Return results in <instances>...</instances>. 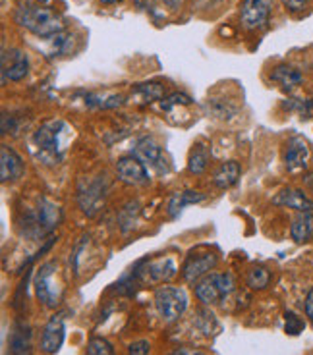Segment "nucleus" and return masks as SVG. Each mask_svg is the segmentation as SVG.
I'll list each match as a JSON object with an SVG mask.
<instances>
[{"label": "nucleus", "instance_id": "obj_28", "mask_svg": "<svg viewBox=\"0 0 313 355\" xmlns=\"http://www.w3.org/2000/svg\"><path fill=\"white\" fill-rule=\"evenodd\" d=\"M137 209L139 205L137 201H130L122 207V211L118 214V224H120V230L128 234L135 226V220H137Z\"/></svg>", "mask_w": 313, "mask_h": 355}, {"label": "nucleus", "instance_id": "obj_30", "mask_svg": "<svg viewBox=\"0 0 313 355\" xmlns=\"http://www.w3.org/2000/svg\"><path fill=\"white\" fill-rule=\"evenodd\" d=\"M85 355H115V347L107 338L93 336L87 342V354Z\"/></svg>", "mask_w": 313, "mask_h": 355}, {"label": "nucleus", "instance_id": "obj_36", "mask_svg": "<svg viewBox=\"0 0 313 355\" xmlns=\"http://www.w3.org/2000/svg\"><path fill=\"white\" fill-rule=\"evenodd\" d=\"M170 355H205L203 352H199V349H188V347H178V349H174Z\"/></svg>", "mask_w": 313, "mask_h": 355}, {"label": "nucleus", "instance_id": "obj_14", "mask_svg": "<svg viewBox=\"0 0 313 355\" xmlns=\"http://www.w3.org/2000/svg\"><path fill=\"white\" fill-rule=\"evenodd\" d=\"M64 338H66L64 313H56V315H53L49 319L45 329H43V334H41V349L49 355L56 354L62 347Z\"/></svg>", "mask_w": 313, "mask_h": 355}, {"label": "nucleus", "instance_id": "obj_13", "mask_svg": "<svg viewBox=\"0 0 313 355\" xmlns=\"http://www.w3.org/2000/svg\"><path fill=\"white\" fill-rule=\"evenodd\" d=\"M117 174L120 178V182H124L128 186H145V184H149V172L145 168L144 162L137 159L135 155L118 159Z\"/></svg>", "mask_w": 313, "mask_h": 355}, {"label": "nucleus", "instance_id": "obj_18", "mask_svg": "<svg viewBox=\"0 0 313 355\" xmlns=\"http://www.w3.org/2000/svg\"><path fill=\"white\" fill-rule=\"evenodd\" d=\"M10 355H31V330L22 322L12 327L8 336Z\"/></svg>", "mask_w": 313, "mask_h": 355}, {"label": "nucleus", "instance_id": "obj_32", "mask_svg": "<svg viewBox=\"0 0 313 355\" xmlns=\"http://www.w3.org/2000/svg\"><path fill=\"white\" fill-rule=\"evenodd\" d=\"M197 322H199V329L203 330L205 334H213V329H217V319L211 311H199L197 313Z\"/></svg>", "mask_w": 313, "mask_h": 355}, {"label": "nucleus", "instance_id": "obj_20", "mask_svg": "<svg viewBox=\"0 0 313 355\" xmlns=\"http://www.w3.org/2000/svg\"><path fill=\"white\" fill-rule=\"evenodd\" d=\"M271 80L278 83L282 89H287V91H292L296 89L302 81H304V76H302V71L294 68V66H288V64H280L277 66L275 70L271 71Z\"/></svg>", "mask_w": 313, "mask_h": 355}, {"label": "nucleus", "instance_id": "obj_6", "mask_svg": "<svg viewBox=\"0 0 313 355\" xmlns=\"http://www.w3.org/2000/svg\"><path fill=\"white\" fill-rule=\"evenodd\" d=\"M132 275L142 284H164L178 275V266L172 257L145 259V261L135 265Z\"/></svg>", "mask_w": 313, "mask_h": 355}, {"label": "nucleus", "instance_id": "obj_8", "mask_svg": "<svg viewBox=\"0 0 313 355\" xmlns=\"http://www.w3.org/2000/svg\"><path fill=\"white\" fill-rule=\"evenodd\" d=\"M56 270H58V263L56 261H46L45 265H41V268L37 270L35 282H33L37 300L43 303L45 307H49V309L58 307L60 293H62L60 286L56 284V280H54Z\"/></svg>", "mask_w": 313, "mask_h": 355}, {"label": "nucleus", "instance_id": "obj_15", "mask_svg": "<svg viewBox=\"0 0 313 355\" xmlns=\"http://www.w3.org/2000/svg\"><path fill=\"white\" fill-rule=\"evenodd\" d=\"M134 155L142 160L144 164H151L155 170L167 172V159H164V155H162L161 145L155 141L153 137H149V135L137 139V143H135L134 147Z\"/></svg>", "mask_w": 313, "mask_h": 355}, {"label": "nucleus", "instance_id": "obj_37", "mask_svg": "<svg viewBox=\"0 0 313 355\" xmlns=\"http://www.w3.org/2000/svg\"><path fill=\"white\" fill-rule=\"evenodd\" d=\"M304 184L307 187H310V189H312L313 191V170L312 172H307V174H305V178H304Z\"/></svg>", "mask_w": 313, "mask_h": 355}, {"label": "nucleus", "instance_id": "obj_21", "mask_svg": "<svg viewBox=\"0 0 313 355\" xmlns=\"http://www.w3.org/2000/svg\"><path fill=\"white\" fill-rule=\"evenodd\" d=\"M240 174V164H238L236 160H228V162H223V164L217 168L215 176H213V184H215L219 189H228V187H232L238 184Z\"/></svg>", "mask_w": 313, "mask_h": 355}, {"label": "nucleus", "instance_id": "obj_27", "mask_svg": "<svg viewBox=\"0 0 313 355\" xmlns=\"http://www.w3.org/2000/svg\"><path fill=\"white\" fill-rule=\"evenodd\" d=\"M124 103L122 95H95V93H87L85 95V105L90 108H118Z\"/></svg>", "mask_w": 313, "mask_h": 355}, {"label": "nucleus", "instance_id": "obj_39", "mask_svg": "<svg viewBox=\"0 0 313 355\" xmlns=\"http://www.w3.org/2000/svg\"><path fill=\"white\" fill-rule=\"evenodd\" d=\"M103 4H117V2H120V0H101Z\"/></svg>", "mask_w": 313, "mask_h": 355}, {"label": "nucleus", "instance_id": "obj_29", "mask_svg": "<svg viewBox=\"0 0 313 355\" xmlns=\"http://www.w3.org/2000/svg\"><path fill=\"white\" fill-rule=\"evenodd\" d=\"M271 282V272L265 266H253L248 272V286L251 290H265Z\"/></svg>", "mask_w": 313, "mask_h": 355}, {"label": "nucleus", "instance_id": "obj_23", "mask_svg": "<svg viewBox=\"0 0 313 355\" xmlns=\"http://www.w3.org/2000/svg\"><path fill=\"white\" fill-rule=\"evenodd\" d=\"M290 236L296 243H304L313 238V213H298L290 224Z\"/></svg>", "mask_w": 313, "mask_h": 355}, {"label": "nucleus", "instance_id": "obj_24", "mask_svg": "<svg viewBox=\"0 0 313 355\" xmlns=\"http://www.w3.org/2000/svg\"><path fill=\"white\" fill-rule=\"evenodd\" d=\"M209 160H211V147L205 143H197L194 145V149L189 153L188 159V170L189 174L194 176H201L209 166Z\"/></svg>", "mask_w": 313, "mask_h": 355}, {"label": "nucleus", "instance_id": "obj_1", "mask_svg": "<svg viewBox=\"0 0 313 355\" xmlns=\"http://www.w3.org/2000/svg\"><path fill=\"white\" fill-rule=\"evenodd\" d=\"M14 19L18 26L26 27L27 31H31L39 39H46L64 31V19L54 10L45 8L41 4L35 6L29 2H22L14 12Z\"/></svg>", "mask_w": 313, "mask_h": 355}, {"label": "nucleus", "instance_id": "obj_34", "mask_svg": "<svg viewBox=\"0 0 313 355\" xmlns=\"http://www.w3.org/2000/svg\"><path fill=\"white\" fill-rule=\"evenodd\" d=\"M282 4H285V8H287L288 12L296 14V12H302V10L310 4V0H282Z\"/></svg>", "mask_w": 313, "mask_h": 355}, {"label": "nucleus", "instance_id": "obj_38", "mask_svg": "<svg viewBox=\"0 0 313 355\" xmlns=\"http://www.w3.org/2000/svg\"><path fill=\"white\" fill-rule=\"evenodd\" d=\"M182 2H184V0H164V4H167V6H169V8H172V10L178 8Z\"/></svg>", "mask_w": 313, "mask_h": 355}, {"label": "nucleus", "instance_id": "obj_35", "mask_svg": "<svg viewBox=\"0 0 313 355\" xmlns=\"http://www.w3.org/2000/svg\"><path fill=\"white\" fill-rule=\"evenodd\" d=\"M305 315L310 317V320H313V288L305 297Z\"/></svg>", "mask_w": 313, "mask_h": 355}, {"label": "nucleus", "instance_id": "obj_17", "mask_svg": "<svg viewBox=\"0 0 313 355\" xmlns=\"http://www.w3.org/2000/svg\"><path fill=\"white\" fill-rule=\"evenodd\" d=\"M273 205L294 209L298 213H313V199L305 196L304 191L292 189V187H287V189L278 191L277 196L273 197Z\"/></svg>", "mask_w": 313, "mask_h": 355}, {"label": "nucleus", "instance_id": "obj_16", "mask_svg": "<svg viewBox=\"0 0 313 355\" xmlns=\"http://www.w3.org/2000/svg\"><path fill=\"white\" fill-rule=\"evenodd\" d=\"M26 164L14 149H10L8 145L0 147V182L8 184V182H16L24 176Z\"/></svg>", "mask_w": 313, "mask_h": 355}, {"label": "nucleus", "instance_id": "obj_4", "mask_svg": "<svg viewBox=\"0 0 313 355\" xmlns=\"http://www.w3.org/2000/svg\"><path fill=\"white\" fill-rule=\"evenodd\" d=\"M107 191L108 182L105 174L81 178L76 189V201L80 205L81 213L90 218H95L107 203Z\"/></svg>", "mask_w": 313, "mask_h": 355}, {"label": "nucleus", "instance_id": "obj_11", "mask_svg": "<svg viewBox=\"0 0 313 355\" xmlns=\"http://www.w3.org/2000/svg\"><path fill=\"white\" fill-rule=\"evenodd\" d=\"M29 73V58L19 49L2 51V83L26 80Z\"/></svg>", "mask_w": 313, "mask_h": 355}, {"label": "nucleus", "instance_id": "obj_25", "mask_svg": "<svg viewBox=\"0 0 313 355\" xmlns=\"http://www.w3.org/2000/svg\"><path fill=\"white\" fill-rule=\"evenodd\" d=\"M203 108H205L207 114L213 116V118H221V120H230V118L238 112V107L234 105L230 98H207V103L203 105Z\"/></svg>", "mask_w": 313, "mask_h": 355}, {"label": "nucleus", "instance_id": "obj_31", "mask_svg": "<svg viewBox=\"0 0 313 355\" xmlns=\"http://www.w3.org/2000/svg\"><path fill=\"white\" fill-rule=\"evenodd\" d=\"M305 329V322L296 313H292V311H287L285 313V330H287V334H290V336H298L302 330Z\"/></svg>", "mask_w": 313, "mask_h": 355}, {"label": "nucleus", "instance_id": "obj_9", "mask_svg": "<svg viewBox=\"0 0 313 355\" xmlns=\"http://www.w3.org/2000/svg\"><path fill=\"white\" fill-rule=\"evenodd\" d=\"M273 12V0H244L240 10V24L248 31H257L267 26Z\"/></svg>", "mask_w": 313, "mask_h": 355}, {"label": "nucleus", "instance_id": "obj_10", "mask_svg": "<svg viewBox=\"0 0 313 355\" xmlns=\"http://www.w3.org/2000/svg\"><path fill=\"white\" fill-rule=\"evenodd\" d=\"M219 263V255L215 251H201V253H192L186 263L182 266V278L188 284H197L203 280Z\"/></svg>", "mask_w": 313, "mask_h": 355}, {"label": "nucleus", "instance_id": "obj_19", "mask_svg": "<svg viewBox=\"0 0 313 355\" xmlns=\"http://www.w3.org/2000/svg\"><path fill=\"white\" fill-rule=\"evenodd\" d=\"M201 201H205V193H201V191H194V189L176 191V193L169 199L167 211H169L170 218H176L188 205H197L201 203Z\"/></svg>", "mask_w": 313, "mask_h": 355}, {"label": "nucleus", "instance_id": "obj_33", "mask_svg": "<svg viewBox=\"0 0 313 355\" xmlns=\"http://www.w3.org/2000/svg\"><path fill=\"white\" fill-rule=\"evenodd\" d=\"M151 352V344L147 340H137L128 346V355H149Z\"/></svg>", "mask_w": 313, "mask_h": 355}, {"label": "nucleus", "instance_id": "obj_12", "mask_svg": "<svg viewBox=\"0 0 313 355\" xmlns=\"http://www.w3.org/2000/svg\"><path fill=\"white\" fill-rule=\"evenodd\" d=\"M312 159V147L305 141L302 135L290 137L287 143V153H285V164L288 172H300L307 168Z\"/></svg>", "mask_w": 313, "mask_h": 355}, {"label": "nucleus", "instance_id": "obj_26", "mask_svg": "<svg viewBox=\"0 0 313 355\" xmlns=\"http://www.w3.org/2000/svg\"><path fill=\"white\" fill-rule=\"evenodd\" d=\"M132 95L139 98L137 103H155V101H162L164 98V85L157 83V81H149V83H139L132 89Z\"/></svg>", "mask_w": 313, "mask_h": 355}, {"label": "nucleus", "instance_id": "obj_40", "mask_svg": "<svg viewBox=\"0 0 313 355\" xmlns=\"http://www.w3.org/2000/svg\"><path fill=\"white\" fill-rule=\"evenodd\" d=\"M35 2H39V4H46L49 0H35Z\"/></svg>", "mask_w": 313, "mask_h": 355}, {"label": "nucleus", "instance_id": "obj_5", "mask_svg": "<svg viewBox=\"0 0 313 355\" xmlns=\"http://www.w3.org/2000/svg\"><path fill=\"white\" fill-rule=\"evenodd\" d=\"M188 293L184 288L176 286H161L155 292V307L164 322H176L188 309Z\"/></svg>", "mask_w": 313, "mask_h": 355}, {"label": "nucleus", "instance_id": "obj_3", "mask_svg": "<svg viewBox=\"0 0 313 355\" xmlns=\"http://www.w3.org/2000/svg\"><path fill=\"white\" fill-rule=\"evenodd\" d=\"M62 220V211L60 207L46 199V197H39L35 207L27 209L24 214V224H22V232L27 238H43L46 234H53V230L58 226V222Z\"/></svg>", "mask_w": 313, "mask_h": 355}, {"label": "nucleus", "instance_id": "obj_7", "mask_svg": "<svg viewBox=\"0 0 313 355\" xmlns=\"http://www.w3.org/2000/svg\"><path fill=\"white\" fill-rule=\"evenodd\" d=\"M236 282L234 276L228 272H213L205 276L203 280H199L196 284V295L199 302L205 305H215L224 297H228L234 292Z\"/></svg>", "mask_w": 313, "mask_h": 355}, {"label": "nucleus", "instance_id": "obj_2", "mask_svg": "<svg viewBox=\"0 0 313 355\" xmlns=\"http://www.w3.org/2000/svg\"><path fill=\"white\" fill-rule=\"evenodd\" d=\"M68 132V125L60 118L46 120L37 128L33 133V149L37 151V157L45 164H58L64 159L62 135Z\"/></svg>", "mask_w": 313, "mask_h": 355}, {"label": "nucleus", "instance_id": "obj_22", "mask_svg": "<svg viewBox=\"0 0 313 355\" xmlns=\"http://www.w3.org/2000/svg\"><path fill=\"white\" fill-rule=\"evenodd\" d=\"M46 46H45V56L49 60H54L58 56H64L72 51L74 44V35L66 33V31H60L53 37H46Z\"/></svg>", "mask_w": 313, "mask_h": 355}]
</instances>
